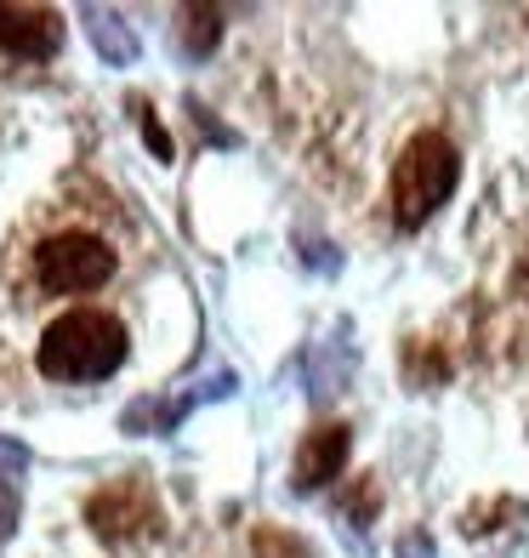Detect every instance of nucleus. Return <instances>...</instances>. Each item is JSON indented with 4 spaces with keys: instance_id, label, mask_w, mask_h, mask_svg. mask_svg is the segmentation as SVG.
<instances>
[{
    "instance_id": "obj_1",
    "label": "nucleus",
    "mask_w": 529,
    "mask_h": 558,
    "mask_svg": "<svg viewBox=\"0 0 529 558\" xmlns=\"http://www.w3.org/2000/svg\"><path fill=\"white\" fill-rule=\"evenodd\" d=\"M125 325L103 308H74L63 319L46 325V337L35 348V365L40 376L52 383H103L125 365Z\"/></svg>"
},
{
    "instance_id": "obj_2",
    "label": "nucleus",
    "mask_w": 529,
    "mask_h": 558,
    "mask_svg": "<svg viewBox=\"0 0 529 558\" xmlns=\"http://www.w3.org/2000/svg\"><path fill=\"white\" fill-rule=\"evenodd\" d=\"M462 183V160H456V143L439 137V132H416L405 143V155L393 166V222L416 234V228L433 217L450 194Z\"/></svg>"
},
{
    "instance_id": "obj_3",
    "label": "nucleus",
    "mask_w": 529,
    "mask_h": 558,
    "mask_svg": "<svg viewBox=\"0 0 529 558\" xmlns=\"http://www.w3.org/2000/svg\"><path fill=\"white\" fill-rule=\"evenodd\" d=\"M109 274H114V251L97 234H81V228L40 240V251H35V286L52 296L97 291V286H109Z\"/></svg>"
},
{
    "instance_id": "obj_4",
    "label": "nucleus",
    "mask_w": 529,
    "mask_h": 558,
    "mask_svg": "<svg viewBox=\"0 0 529 558\" xmlns=\"http://www.w3.org/2000/svg\"><path fill=\"white\" fill-rule=\"evenodd\" d=\"M86 524L109 542H132V536H148V530L160 524V501L143 478H120V485L97 490L86 501Z\"/></svg>"
},
{
    "instance_id": "obj_5",
    "label": "nucleus",
    "mask_w": 529,
    "mask_h": 558,
    "mask_svg": "<svg viewBox=\"0 0 529 558\" xmlns=\"http://www.w3.org/2000/svg\"><path fill=\"white\" fill-rule=\"evenodd\" d=\"M0 46L12 58H52L63 46V12L52 7H7L0 0Z\"/></svg>"
},
{
    "instance_id": "obj_6",
    "label": "nucleus",
    "mask_w": 529,
    "mask_h": 558,
    "mask_svg": "<svg viewBox=\"0 0 529 558\" xmlns=\"http://www.w3.org/2000/svg\"><path fill=\"white\" fill-rule=\"evenodd\" d=\"M347 445H353V434H347L342 422L313 427V434H302L296 468H291V485H296V490H319V485H331V478L347 468Z\"/></svg>"
},
{
    "instance_id": "obj_7",
    "label": "nucleus",
    "mask_w": 529,
    "mask_h": 558,
    "mask_svg": "<svg viewBox=\"0 0 529 558\" xmlns=\"http://www.w3.org/2000/svg\"><path fill=\"white\" fill-rule=\"evenodd\" d=\"M81 17H86V35H91V46H97V58H109L114 69L137 58V35L125 29V17H120V12H103V7H86Z\"/></svg>"
},
{
    "instance_id": "obj_8",
    "label": "nucleus",
    "mask_w": 529,
    "mask_h": 558,
    "mask_svg": "<svg viewBox=\"0 0 529 558\" xmlns=\"http://www.w3.org/2000/svg\"><path fill=\"white\" fill-rule=\"evenodd\" d=\"M257 558H313V553L302 547V536H291V530L262 524V530H257Z\"/></svg>"
},
{
    "instance_id": "obj_9",
    "label": "nucleus",
    "mask_w": 529,
    "mask_h": 558,
    "mask_svg": "<svg viewBox=\"0 0 529 558\" xmlns=\"http://www.w3.org/2000/svg\"><path fill=\"white\" fill-rule=\"evenodd\" d=\"M217 46V12H188V52H211Z\"/></svg>"
},
{
    "instance_id": "obj_10",
    "label": "nucleus",
    "mask_w": 529,
    "mask_h": 558,
    "mask_svg": "<svg viewBox=\"0 0 529 558\" xmlns=\"http://www.w3.org/2000/svg\"><path fill=\"white\" fill-rule=\"evenodd\" d=\"M23 468H29V450L12 445V439H0V485H12Z\"/></svg>"
},
{
    "instance_id": "obj_11",
    "label": "nucleus",
    "mask_w": 529,
    "mask_h": 558,
    "mask_svg": "<svg viewBox=\"0 0 529 558\" xmlns=\"http://www.w3.org/2000/svg\"><path fill=\"white\" fill-rule=\"evenodd\" d=\"M398 558H439V547H433V536H427V530H410V536L398 542Z\"/></svg>"
},
{
    "instance_id": "obj_12",
    "label": "nucleus",
    "mask_w": 529,
    "mask_h": 558,
    "mask_svg": "<svg viewBox=\"0 0 529 558\" xmlns=\"http://www.w3.org/2000/svg\"><path fill=\"white\" fill-rule=\"evenodd\" d=\"M12 524H17V496L12 485H0V536H12Z\"/></svg>"
},
{
    "instance_id": "obj_13",
    "label": "nucleus",
    "mask_w": 529,
    "mask_h": 558,
    "mask_svg": "<svg viewBox=\"0 0 529 558\" xmlns=\"http://www.w3.org/2000/svg\"><path fill=\"white\" fill-rule=\"evenodd\" d=\"M518 291L529 296V257H524V268H518Z\"/></svg>"
}]
</instances>
